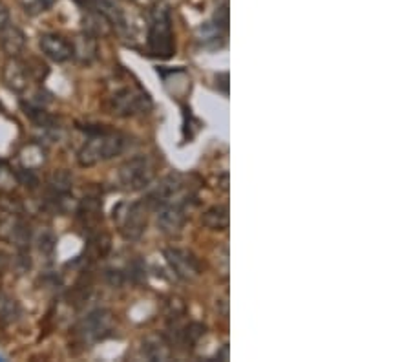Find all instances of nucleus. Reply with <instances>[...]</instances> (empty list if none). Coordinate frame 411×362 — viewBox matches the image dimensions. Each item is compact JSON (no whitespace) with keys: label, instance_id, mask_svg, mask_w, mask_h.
<instances>
[{"label":"nucleus","instance_id":"obj_1","mask_svg":"<svg viewBox=\"0 0 411 362\" xmlns=\"http://www.w3.org/2000/svg\"><path fill=\"white\" fill-rule=\"evenodd\" d=\"M88 132L90 138L86 139L77 154L81 167H94L97 163L108 161L115 156L123 154L126 149V138L115 130L94 129Z\"/></svg>","mask_w":411,"mask_h":362},{"label":"nucleus","instance_id":"obj_2","mask_svg":"<svg viewBox=\"0 0 411 362\" xmlns=\"http://www.w3.org/2000/svg\"><path fill=\"white\" fill-rule=\"evenodd\" d=\"M146 48L152 57L170 59L176 51L172 33V15L167 4H156L149 13V35H146Z\"/></svg>","mask_w":411,"mask_h":362},{"label":"nucleus","instance_id":"obj_3","mask_svg":"<svg viewBox=\"0 0 411 362\" xmlns=\"http://www.w3.org/2000/svg\"><path fill=\"white\" fill-rule=\"evenodd\" d=\"M106 106L110 114L117 117H135V115L149 114L152 110V99L139 85H130L115 90L108 97Z\"/></svg>","mask_w":411,"mask_h":362},{"label":"nucleus","instance_id":"obj_4","mask_svg":"<svg viewBox=\"0 0 411 362\" xmlns=\"http://www.w3.org/2000/svg\"><path fill=\"white\" fill-rule=\"evenodd\" d=\"M117 178L126 190H132V192L143 190L156 178V165L149 156H134L121 165L117 170Z\"/></svg>","mask_w":411,"mask_h":362},{"label":"nucleus","instance_id":"obj_5","mask_svg":"<svg viewBox=\"0 0 411 362\" xmlns=\"http://www.w3.org/2000/svg\"><path fill=\"white\" fill-rule=\"evenodd\" d=\"M115 320L112 311L108 309H95V311L88 313L75 328V335L79 338V343L83 346H92L106 337H110L114 333Z\"/></svg>","mask_w":411,"mask_h":362},{"label":"nucleus","instance_id":"obj_6","mask_svg":"<svg viewBox=\"0 0 411 362\" xmlns=\"http://www.w3.org/2000/svg\"><path fill=\"white\" fill-rule=\"evenodd\" d=\"M150 205L146 199L114 208V220L119 224V231L126 240H137L143 236L149 220Z\"/></svg>","mask_w":411,"mask_h":362},{"label":"nucleus","instance_id":"obj_7","mask_svg":"<svg viewBox=\"0 0 411 362\" xmlns=\"http://www.w3.org/2000/svg\"><path fill=\"white\" fill-rule=\"evenodd\" d=\"M165 260L169 263V268L172 269V273L183 282H192L201 274V263L187 249H165Z\"/></svg>","mask_w":411,"mask_h":362},{"label":"nucleus","instance_id":"obj_8","mask_svg":"<svg viewBox=\"0 0 411 362\" xmlns=\"http://www.w3.org/2000/svg\"><path fill=\"white\" fill-rule=\"evenodd\" d=\"M0 240L15 245L17 249H26L30 245V225L15 213H6L0 216Z\"/></svg>","mask_w":411,"mask_h":362},{"label":"nucleus","instance_id":"obj_9","mask_svg":"<svg viewBox=\"0 0 411 362\" xmlns=\"http://www.w3.org/2000/svg\"><path fill=\"white\" fill-rule=\"evenodd\" d=\"M190 204L185 201H170L158 207V225L167 234L179 233L187 222V211Z\"/></svg>","mask_w":411,"mask_h":362},{"label":"nucleus","instance_id":"obj_10","mask_svg":"<svg viewBox=\"0 0 411 362\" xmlns=\"http://www.w3.org/2000/svg\"><path fill=\"white\" fill-rule=\"evenodd\" d=\"M31 77L33 75L28 68V63L20 60L19 57H10L6 60L4 68H2V81L10 90H13L17 94H22L30 86Z\"/></svg>","mask_w":411,"mask_h":362},{"label":"nucleus","instance_id":"obj_11","mask_svg":"<svg viewBox=\"0 0 411 362\" xmlns=\"http://www.w3.org/2000/svg\"><path fill=\"white\" fill-rule=\"evenodd\" d=\"M39 46L42 54L51 59L53 63H66V60L72 59V42L68 39H65L62 35L57 33H44L40 35Z\"/></svg>","mask_w":411,"mask_h":362},{"label":"nucleus","instance_id":"obj_12","mask_svg":"<svg viewBox=\"0 0 411 362\" xmlns=\"http://www.w3.org/2000/svg\"><path fill=\"white\" fill-rule=\"evenodd\" d=\"M72 50H74L72 57H75L83 65H90L97 57V40L94 35L86 31L72 40Z\"/></svg>","mask_w":411,"mask_h":362},{"label":"nucleus","instance_id":"obj_13","mask_svg":"<svg viewBox=\"0 0 411 362\" xmlns=\"http://www.w3.org/2000/svg\"><path fill=\"white\" fill-rule=\"evenodd\" d=\"M0 46H2L4 54H8L10 57H19L26 48L24 33L15 26L8 24L0 30Z\"/></svg>","mask_w":411,"mask_h":362},{"label":"nucleus","instance_id":"obj_14","mask_svg":"<svg viewBox=\"0 0 411 362\" xmlns=\"http://www.w3.org/2000/svg\"><path fill=\"white\" fill-rule=\"evenodd\" d=\"M77 216L85 227L94 229L103 220V204L97 198H85L77 208Z\"/></svg>","mask_w":411,"mask_h":362},{"label":"nucleus","instance_id":"obj_15","mask_svg":"<svg viewBox=\"0 0 411 362\" xmlns=\"http://www.w3.org/2000/svg\"><path fill=\"white\" fill-rule=\"evenodd\" d=\"M201 224L210 231H227L228 229V207L227 205H214L201 216Z\"/></svg>","mask_w":411,"mask_h":362},{"label":"nucleus","instance_id":"obj_16","mask_svg":"<svg viewBox=\"0 0 411 362\" xmlns=\"http://www.w3.org/2000/svg\"><path fill=\"white\" fill-rule=\"evenodd\" d=\"M207 328H205L203 324L199 322H189L181 326L179 329H176V343L179 346L185 347H194L198 344V340L205 335Z\"/></svg>","mask_w":411,"mask_h":362},{"label":"nucleus","instance_id":"obj_17","mask_svg":"<svg viewBox=\"0 0 411 362\" xmlns=\"http://www.w3.org/2000/svg\"><path fill=\"white\" fill-rule=\"evenodd\" d=\"M225 37H227V31H223L221 28L214 24V22H208V24L201 26L199 30V44L203 48H221L225 44Z\"/></svg>","mask_w":411,"mask_h":362},{"label":"nucleus","instance_id":"obj_18","mask_svg":"<svg viewBox=\"0 0 411 362\" xmlns=\"http://www.w3.org/2000/svg\"><path fill=\"white\" fill-rule=\"evenodd\" d=\"M143 355L150 361H167L170 357V347L163 337H149L143 343Z\"/></svg>","mask_w":411,"mask_h":362},{"label":"nucleus","instance_id":"obj_19","mask_svg":"<svg viewBox=\"0 0 411 362\" xmlns=\"http://www.w3.org/2000/svg\"><path fill=\"white\" fill-rule=\"evenodd\" d=\"M20 317V306L8 293H0V324H15Z\"/></svg>","mask_w":411,"mask_h":362},{"label":"nucleus","instance_id":"obj_20","mask_svg":"<svg viewBox=\"0 0 411 362\" xmlns=\"http://www.w3.org/2000/svg\"><path fill=\"white\" fill-rule=\"evenodd\" d=\"M48 189L51 190L53 198H66L69 190H72V176L65 172V170L53 172L48 178Z\"/></svg>","mask_w":411,"mask_h":362},{"label":"nucleus","instance_id":"obj_21","mask_svg":"<svg viewBox=\"0 0 411 362\" xmlns=\"http://www.w3.org/2000/svg\"><path fill=\"white\" fill-rule=\"evenodd\" d=\"M26 110V115L30 117L31 121H33L37 126H40V129H51L55 124V120L51 117L48 112H44L42 108H33V106H24Z\"/></svg>","mask_w":411,"mask_h":362},{"label":"nucleus","instance_id":"obj_22","mask_svg":"<svg viewBox=\"0 0 411 362\" xmlns=\"http://www.w3.org/2000/svg\"><path fill=\"white\" fill-rule=\"evenodd\" d=\"M199 129H201V123H199V121L196 120L192 114H190V110L187 108V106H183V139H185V143H187V141H192V139L196 138V134L199 132Z\"/></svg>","mask_w":411,"mask_h":362},{"label":"nucleus","instance_id":"obj_23","mask_svg":"<svg viewBox=\"0 0 411 362\" xmlns=\"http://www.w3.org/2000/svg\"><path fill=\"white\" fill-rule=\"evenodd\" d=\"M214 24L221 28L223 31H227L228 28V0H218L216 10H214Z\"/></svg>","mask_w":411,"mask_h":362},{"label":"nucleus","instance_id":"obj_24","mask_svg":"<svg viewBox=\"0 0 411 362\" xmlns=\"http://www.w3.org/2000/svg\"><path fill=\"white\" fill-rule=\"evenodd\" d=\"M57 0H22V6H24L26 13L30 15H39V13H44L55 4Z\"/></svg>","mask_w":411,"mask_h":362},{"label":"nucleus","instance_id":"obj_25","mask_svg":"<svg viewBox=\"0 0 411 362\" xmlns=\"http://www.w3.org/2000/svg\"><path fill=\"white\" fill-rule=\"evenodd\" d=\"M15 183H17V178H15V174H13V170H11L10 167H6V165L0 163V189L10 190L15 187Z\"/></svg>","mask_w":411,"mask_h":362},{"label":"nucleus","instance_id":"obj_26","mask_svg":"<svg viewBox=\"0 0 411 362\" xmlns=\"http://www.w3.org/2000/svg\"><path fill=\"white\" fill-rule=\"evenodd\" d=\"M8 24H10V10H8V6L0 0V30L6 28Z\"/></svg>","mask_w":411,"mask_h":362},{"label":"nucleus","instance_id":"obj_27","mask_svg":"<svg viewBox=\"0 0 411 362\" xmlns=\"http://www.w3.org/2000/svg\"><path fill=\"white\" fill-rule=\"evenodd\" d=\"M10 265H11L10 254L4 253V251H0V274L8 273V269H10Z\"/></svg>","mask_w":411,"mask_h":362},{"label":"nucleus","instance_id":"obj_28","mask_svg":"<svg viewBox=\"0 0 411 362\" xmlns=\"http://www.w3.org/2000/svg\"><path fill=\"white\" fill-rule=\"evenodd\" d=\"M134 2H137V4H146V6H149V4H154L156 0H134Z\"/></svg>","mask_w":411,"mask_h":362}]
</instances>
